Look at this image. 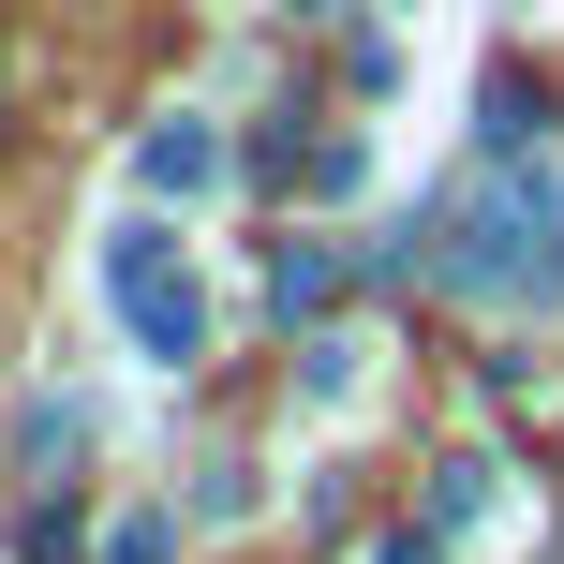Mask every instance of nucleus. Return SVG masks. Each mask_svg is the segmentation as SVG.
<instances>
[{"label": "nucleus", "instance_id": "9", "mask_svg": "<svg viewBox=\"0 0 564 564\" xmlns=\"http://www.w3.org/2000/svg\"><path fill=\"white\" fill-rule=\"evenodd\" d=\"M371 564H446V520H401V535L371 550Z\"/></svg>", "mask_w": 564, "mask_h": 564}, {"label": "nucleus", "instance_id": "6", "mask_svg": "<svg viewBox=\"0 0 564 564\" xmlns=\"http://www.w3.org/2000/svg\"><path fill=\"white\" fill-rule=\"evenodd\" d=\"M490 506V460H446V476H431V520H446V535H460V520H476Z\"/></svg>", "mask_w": 564, "mask_h": 564}, {"label": "nucleus", "instance_id": "10", "mask_svg": "<svg viewBox=\"0 0 564 564\" xmlns=\"http://www.w3.org/2000/svg\"><path fill=\"white\" fill-rule=\"evenodd\" d=\"M297 15H327V0H297Z\"/></svg>", "mask_w": 564, "mask_h": 564}, {"label": "nucleus", "instance_id": "4", "mask_svg": "<svg viewBox=\"0 0 564 564\" xmlns=\"http://www.w3.org/2000/svg\"><path fill=\"white\" fill-rule=\"evenodd\" d=\"M75 446H89V416H75V401H30V416H15V460H30V476H59Z\"/></svg>", "mask_w": 564, "mask_h": 564}, {"label": "nucleus", "instance_id": "8", "mask_svg": "<svg viewBox=\"0 0 564 564\" xmlns=\"http://www.w3.org/2000/svg\"><path fill=\"white\" fill-rule=\"evenodd\" d=\"M164 550H178V520H164V506H134V520L105 535V564H164Z\"/></svg>", "mask_w": 564, "mask_h": 564}, {"label": "nucleus", "instance_id": "1", "mask_svg": "<svg viewBox=\"0 0 564 564\" xmlns=\"http://www.w3.org/2000/svg\"><path fill=\"white\" fill-rule=\"evenodd\" d=\"M460 297H564V178H506V194L460 208Z\"/></svg>", "mask_w": 564, "mask_h": 564}, {"label": "nucleus", "instance_id": "2", "mask_svg": "<svg viewBox=\"0 0 564 564\" xmlns=\"http://www.w3.org/2000/svg\"><path fill=\"white\" fill-rule=\"evenodd\" d=\"M105 297H119V327L149 341V357H208V312H194V268H178V238L164 224H105Z\"/></svg>", "mask_w": 564, "mask_h": 564}, {"label": "nucleus", "instance_id": "7", "mask_svg": "<svg viewBox=\"0 0 564 564\" xmlns=\"http://www.w3.org/2000/svg\"><path fill=\"white\" fill-rule=\"evenodd\" d=\"M341 297V253H282V312H327Z\"/></svg>", "mask_w": 564, "mask_h": 564}, {"label": "nucleus", "instance_id": "5", "mask_svg": "<svg viewBox=\"0 0 564 564\" xmlns=\"http://www.w3.org/2000/svg\"><path fill=\"white\" fill-rule=\"evenodd\" d=\"M490 149H520V134H550V89L535 75H490V119H476Z\"/></svg>", "mask_w": 564, "mask_h": 564}, {"label": "nucleus", "instance_id": "3", "mask_svg": "<svg viewBox=\"0 0 564 564\" xmlns=\"http://www.w3.org/2000/svg\"><path fill=\"white\" fill-rule=\"evenodd\" d=\"M134 178H149V194H208V178H224V134H208V119H149Z\"/></svg>", "mask_w": 564, "mask_h": 564}]
</instances>
